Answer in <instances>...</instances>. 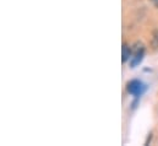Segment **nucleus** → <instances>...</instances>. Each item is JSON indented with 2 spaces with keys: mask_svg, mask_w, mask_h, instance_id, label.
I'll return each instance as SVG.
<instances>
[{
  "mask_svg": "<svg viewBox=\"0 0 158 146\" xmlns=\"http://www.w3.org/2000/svg\"><path fill=\"white\" fill-rule=\"evenodd\" d=\"M135 48H132V57H131V62H130V65L131 68H136L143 59V55H145V47L142 43L140 42H136Z\"/></svg>",
  "mask_w": 158,
  "mask_h": 146,
  "instance_id": "nucleus-1",
  "label": "nucleus"
},
{
  "mask_svg": "<svg viewBox=\"0 0 158 146\" xmlns=\"http://www.w3.org/2000/svg\"><path fill=\"white\" fill-rule=\"evenodd\" d=\"M143 90H145V86H143V84H142L141 81H139V80H131V81H129L127 85H126V91H127V93H130V95H132V96H136V97L141 96L142 92H143Z\"/></svg>",
  "mask_w": 158,
  "mask_h": 146,
  "instance_id": "nucleus-2",
  "label": "nucleus"
},
{
  "mask_svg": "<svg viewBox=\"0 0 158 146\" xmlns=\"http://www.w3.org/2000/svg\"><path fill=\"white\" fill-rule=\"evenodd\" d=\"M131 57H132V47H130L126 42H124L123 47H121V60H123V63H126Z\"/></svg>",
  "mask_w": 158,
  "mask_h": 146,
  "instance_id": "nucleus-3",
  "label": "nucleus"
},
{
  "mask_svg": "<svg viewBox=\"0 0 158 146\" xmlns=\"http://www.w3.org/2000/svg\"><path fill=\"white\" fill-rule=\"evenodd\" d=\"M150 45L153 50L158 49V28L152 31V36H151V41H150Z\"/></svg>",
  "mask_w": 158,
  "mask_h": 146,
  "instance_id": "nucleus-4",
  "label": "nucleus"
},
{
  "mask_svg": "<svg viewBox=\"0 0 158 146\" xmlns=\"http://www.w3.org/2000/svg\"><path fill=\"white\" fill-rule=\"evenodd\" d=\"M151 140H152V134H148V136H147V140H146L145 145H148V144L151 143Z\"/></svg>",
  "mask_w": 158,
  "mask_h": 146,
  "instance_id": "nucleus-5",
  "label": "nucleus"
},
{
  "mask_svg": "<svg viewBox=\"0 0 158 146\" xmlns=\"http://www.w3.org/2000/svg\"><path fill=\"white\" fill-rule=\"evenodd\" d=\"M150 1L153 4V6H155V7H157L158 9V0H150Z\"/></svg>",
  "mask_w": 158,
  "mask_h": 146,
  "instance_id": "nucleus-6",
  "label": "nucleus"
}]
</instances>
